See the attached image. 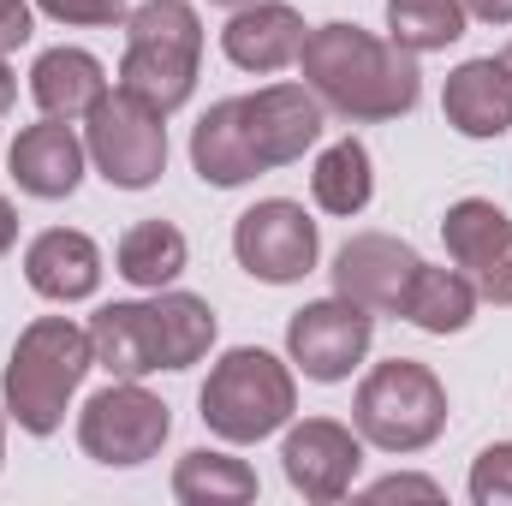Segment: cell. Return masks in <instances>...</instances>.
Returning a JSON list of instances; mask_svg holds the SVG:
<instances>
[{"mask_svg":"<svg viewBox=\"0 0 512 506\" xmlns=\"http://www.w3.org/2000/svg\"><path fill=\"white\" fill-rule=\"evenodd\" d=\"M233 256H239V268L262 280V286H292V280H304L310 268H316V256H322V233H316V221L304 215V203H292V197H262L256 209H245L239 221H233Z\"/></svg>","mask_w":512,"mask_h":506,"instance_id":"cell-9","label":"cell"},{"mask_svg":"<svg viewBox=\"0 0 512 506\" xmlns=\"http://www.w3.org/2000/svg\"><path fill=\"white\" fill-rule=\"evenodd\" d=\"M310 197L322 215H364L370 197H376V167H370V149L358 137H340L316 155L310 167Z\"/></svg>","mask_w":512,"mask_h":506,"instance_id":"cell-22","label":"cell"},{"mask_svg":"<svg viewBox=\"0 0 512 506\" xmlns=\"http://www.w3.org/2000/svg\"><path fill=\"white\" fill-rule=\"evenodd\" d=\"M191 167H197V179L215 185V191L251 185L256 173H262V161H256V149H251V131H245L239 96L215 102V108L191 126Z\"/></svg>","mask_w":512,"mask_h":506,"instance_id":"cell-19","label":"cell"},{"mask_svg":"<svg viewBox=\"0 0 512 506\" xmlns=\"http://www.w3.org/2000/svg\"><path fill=\"white\" fill-rule=\"evenodd\" d=\"M173 501L185 506H245L256 501V471L221 447H191L173 465Z\"/></svg>","mask_w":512,"mask_h":506,"instance_id":"cell-23","label":"cell"},{"mask_svg":"<svg viewBox=\"0 0 512 506\" xmlns=\"http://www.w3.org/2000/svg\"><path fill=\"white\" fill-rule=\"evenodd\" d=\"M298 411V381L292 364H280L262 346H233L197 393V417L209 423V435H221L227 447H256L274 429H286Z\"/></svg>","mask_w":512,"mask_h":506,"instance_id":"cell-5","label":"cell"},{"mask_svg":"<svg viewBox=\"0 0 512 506\" xmlns=\"http://www.w3.org/2000/svg\"><path fill=\"white\" fill-rule=\"evenodd\" d=\"M0 459H6V423H0Z\"/></svg>","mask_w":512,"mask_h":506,"instance_id":"cell-35","label":"cell"},{"mask_svg":"<svg viewBox=\"0 0 512 506\" xmlns=\"http://www.w3.org/2000/svg\"><path fill=\"white\" fill-rule=\"evenodd\" d=\"M364 501H441V483L435 477H382L364 489Z\"/></svg>","mask_w":512,"mask_h":506,"instance_id":"cell-28","label":"cell"},{"mask_svg":"<svg viewBox=\"0 0 512 506\" xmlns=\"http://www.w3.org/2000/svg\"><path fill=\"white\" fill-rule=\"evenodd\" d=\"M239 108H245V131H251L262 173L292 167L304 149L322 143V126H328V114H322L310 84H268L256 96H239Z\"/></svg>","mask_w":512,"mask_h":506,"instance_id":"cell-13","label":"cell"},{"mask_svg":"<svg viewBox=\"0 0 512 506\" xmlns=\"http://www.w3.org/2000/svg\"><path fill=\"white\" fill-rule=\"evenodd\" d=\"M84 149L96 161V173L120 191H149L167 173V114H155L149 102H137L131 90H108L90 108Z\"/></svg>","mask_w":512,"mask_h":506,"instance_id":"cell-8","label":"cell"},{"mask_svg":"<svg viewBox=\"0 0 512 506\" xmlns=\"http://www.w3.org/2000/svg\"><path fill=\"white\" fill-rule=\"evenodd\" d=\"M304 36H310V30H304L298 6H286V0H256V6H239V12L227 18L221 48H227V60H233L239 72H280V66L298 60Z\"/></svg>","mask_w":512,"mask_h":506,"instance_id":"cell-18","label":"cell"},{"mask_svg":"<svg viewBox=\"0 0 512 506\" xmlns=\"http://www.w3.org/2000/svg\"><path fill=\"white\" fill-rule=\"evenodd\" d=\"M209 6H227V12H239V6H256V0H209Z\"/></svg>","mask_w":512,"mask_h":506,"instance_id":"cell-33","label":"cell"},{"mask_svg":"<svg viewBox=\"0 0 512 506\" xmlns=\"http://www.w3.org/2000/svg\"><path fill=\"white\" fill-rule=\"evenodd\" d=\"M298 66H304V84L316 90V102L358 126L399 120L423 96L417 54L364 24H316L298 48Z\"/></svg>","mask_w":512,"mask_h":506,"instance_id":"cell-1","label":"cell"},{"mask_svg":"<svg viewBox=\"0 0 512 506\" xmlns=\"http://www.w3.org/2000/svg\"><path fill=\"white\" fill-rule=\"evenodd\" d=\"M30 30H36V18H30V0H0V54L24 48V42H30Z\"/></svg>","mask_w":512,"mask_h":506,"instance_id":"cell-29","label":"cell"},{"mask_svg":"<svg viewBox=\"0 0 512 506\" xmlns=\"http://www.w3.org/2000/svg\"><path fill=\"white\" fill-rule=\"evenodd\" d=\"M84 161H90V149L72 131V120H48V114H42V126H24L12 137V149H6L12 185L24 197H42V203L72 197L84 185Z\"/></svg>","mask_w":512,"mask_h":506,"instance_id":"cell-15","label":"cell"},{"mask_svg":"<svg viewBox=\"0 0 512 506\" xmlns=\"http://www.w3.org/2000/svg\"><path fill=\"white\" fill-rule=\"evenodd\" d=\"M465 12L483 24H512V0H465Z\"/></svg>","mask_w":512,"mask_h":506,"instance_id":"cell-30","label":"cell"},{"mask_svg":"<svg viewBox=\"0 0 512 506\" xmlns=\"http://www.w3.org/2000/svg\"><path fill=\"white\" fill-rule=\"evenodd\" d=\"M167 435H173V411H167V399H155L143 381H108V387L90 393L84 411H78V447H84L96 465H108V471L149 465Z\"/></svg>","mask_w":512,"mask_h":506,"instance_id":"cell-7","label":"cell"},{"mask_svg":"<svg viewBox=\"0 0 512 506\" xmlns=\"http://www.w3.org/2000/svg\"><path fill=\"white\" fill-rule=\"evenodd\" d=\"M399 316L423 334H465L471 316H477V286L459 274V268H429L417 262L405 298H399Z\"/></svg>","mask_w":512,"mask_h":506,"instance_id":"cell-21","label":"cell"},{"mask_svg":"<svg viewBox=\"0 0 512 506\" xmlns=\"http://www.w3.org/2000/svg\"><path fill=\"white\" fill-rule=\"evenodd\" d=\"M197 66H203V18L191 0H143L126 12L120 90L149 102L155 114H173L197 96Z\"/></svg>","mask_w":512,"mask_h":506,"instance_id":"cell-4","label":"cell"},{"mask_svg":"<svg viewBox=\"0 0 512 506\" xmlns=\"http://www.w3.org/2000/svg\"><path fill=\"white\" fill-rule=\"evenodd\" d=\"M30 96L48 120H90V108L108 96V72L90 48H48L30 66Z\"/></svg>","mask_w":512,"mask_h":506,"instance_id":"cell-20","label":"cell"},{"mask_svg":"<svg viewBox=\"0 0 512 506\" xmlns=\"http://www.w3.org/2000/svg\"><path fill=\"white\" fill-rule=\"evenodd\" d=\"M96 370L114 381H143L155 370H191L215 346V310L197 292L161 286L149 304H102L90 316Z\"/></svg>","mask_w":512,"mask_h":506,"instance_id":"cell-2","label":"cell"},{"mask_svg":"<svg viewBox=\"0 0 512 506\" xmlns=\"http://www.w3.org/2000/svg\"><path fill=\"white\" fill-rule=\"evenodd\" d=\"M501 66H507V72H512V42H507V48H501Z\"/></svg>","mask_w":512,"mask_h":506,"instance_id":"cell-34","label":"cell"},{"mask_svg":"<svg viewBox=\"0 0 512 506\" xmlns=\"http://www.w3.org/2000/svg\"><path fill=\"white\" fill-rule=\"evenodd\" d=\"M465 0H387V36L411 54L453 48L465 36Z\"/></svg>","mask_w":512,"mask_h":506,"instance_id":"cell-25","label":"cell"},{"mask_svg":"<svg viewBox=\"0 0 512 506\" xmlns=\"http://www.w3.org/2000/svg\"><path fill=\"white\" fill-rule=\"evenodd\" d=\"M441 114L459 137H501L512 131V72L501 66V54L465 60L447 72L441 90Z\"/></svg>","mask_w":512,"mask_h":506,"instance_id":"cell-17","label":"cell"},{"mask_svg":"<svg viewBox=\"0 0 512 506\" xmlns=\"http://www.w3.org/2000/svg\"><path fill=\"white\" fill-rule=\"evenodd\" d=\"M24 280H30V292H42L54 304L96 298V286H102V251L78 227H48L24 251Z\"/></svg>","mask_w":512,"mask_h":506,"instance_id":"cell-16","label":"cell"},{"mask_svg":"<svg viewBox=\"0 0 512 506\" xmlns=\"http://www.w3.org/2000/svg\"><path fill=\"white\" fill-rule=\"evenodd\" d=\"M447 256L459 262V274L477 286V298L512 304V215L495 209L489 197H465L447 209L441 221Z\"/></svg>","mask_w":512,"mask_h":506,"instance_id":"cell-12","label":"cell"},{"mask_svg":"<svg viewBox=\"0 0 512 506\" xmlns=\"http://www.w3.org/2000/svg\"><path fill=\"white\" fill-rule=\"evenodd\" d=\"M114 262H120V274H126L137 292H161V286H173L185 274L191 245H185V233L173 221H137V227H126Z\"/></svg>","mask_w":512,"mask_h":506,"instance_id":"cell-24","label":"cell"},{"mask_svg":"<svg viewBox=\"0 0 512 506\" xmlns=\"http://www.w3.org/2000/svg\"><path fill=\"white\" fill-rule=\"evenodd\" d=\"M471 501L477 506H512V441H495L471 465Z\"/></svg>","mask_w":512,"mask_h":506,"instance_id":"cell-26","label":"cell"},{"mask_svg":"<svg viewBox=\"0 0 512 506\" xmlns=\"http://www.w3.org/2000/svg\"><path fill=\"white\" fill-rule=\"evenodd\" d=\"M358 465H364V435L358 429H346L334 417H304V423L286 429L280 471H286V483L304 501L328 506V501H340V495H352Z\"/></svg>","mask_w":512,"mask_h":506,"instance_id":"cell-11","label":"cell"},{"mask_svg":"<svg viewBox=\"0 0 512 506\" xmlns=\"http://www.w3.org/2000/svg\"><path fill=\"white\" fill-rule=\"evenodd\" d=\"M370 340H376V316L364 310V304H352V298H316V304H304V310H292V322H286V352H292V364L304 370L310 381H346L358 364H364V352H370Z\"/></svg>","mask_w":512,"mask_h":506,"instance_id":"cell-10","label":"cell"},{"mask_svg":"<svg viewBox=\"0 0 512 506\" xmlns=\"http://www.w3.org/2000/svg\"><path fill=\"white\" fill-rule=\"evenodd\" d=\"M417 262L423 256L411 251L405 239H393V233H352L334 251L328 274H334V292L352 298V304H364L370 316H399V298H405Z\"/></svg>","mask_w":512,"mask_h":506,"instance_id":"cell-14","label":"cell"},{"mask_svg":"<svg viewBox=\"0 0 512 506\" xmlns=\"http://www.w3.org/2000/svg\"><path fill=\"white\" fill-rule=\"evenodd\" d=\"M96 370V346H90V328H78L72 316H36L12 358H6V417L24 429V435H54L66 423V405L72 393L84 387V376Z\"/></svg>","mask_w":512,"mask_h":506,"instance_id":"cell-3","label":"cell"},{"mask_svg":"<svg viewBox=\"0 0 512 506\" xmlns=\"http://www.w3.org/2000/svg\"><path fill=\"white\" fill-rule=\"evenodd\" d=\"M54 24H78V30H102V24H126V0H36Z\"/></svg>","mask_w":512,"mask_h":506,"instance_id":"cell-27","label":"cell"},{"mask_svg":"<svg viewBox=\"0 0 512 506\" xmlns=\"http://www.w3.org/2000/svg\"><path fill=\"white\" fill-rule=\"evenodd\" d=\"M352 429L376 453H423L447 429V381L417 358H387L358 381Z\"/></svg>","mask_w":512,"mask_h":506,"instance_id":"cell-6","label":"cell"},{"mask_svg":"<svg viewBox=\"0 0 512 506\" xmlns=\"http://www.w3.org/2000/svg\"><path fill=\"white\" fill-rule=\"evenodd\" d=\"M12 245H18V209L0 197V256L12 251Z\"/></svg>","mask_w":512,"mask_h":506,"instance_id":"cell-31","label":"cell"},{"mask_svg":"<svg viewBox=\"0 0 512 506\" xmlns=\"http://www.w3.org/2000/svg\"><path fill=\"white\" fill-rule=\"evenodd\" d=\"M12 96H18V78H12V66H6V54H0V114L12 108Z\"/></svg>","mask_w":512,"mask_h":506,"instance_id":"cell-32","label":"cell"}]
</instances>
